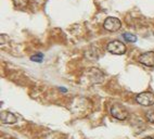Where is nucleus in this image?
Segmentation results:
<instances>
[{"label":"nucleus","mask_w":154,"mask_h":139,"mask_svg":"<svg viewBox=\"0 0 154 139\" xmlns=\"http://www.w3.org/2000/svg\"><path fill=\"white\" fill-rule=\"evenodd\" d=\"M103 27H104L105 31L111 32V33L117 32L122 27V22L121 20H119L117 17H109L105 19L104 23H103Z\"/></svg>","instance_id":"obj_3"},{"label":"nucleus","mask_w":154,"mask_h":139,"mask_svg":"<svg viewBox=\"0 0 154 139\" xmlns=\"http://www.w3.org/2000/svg\"><path fill=\"white\" fill-rule=\"evenodd\" d=\"M14 6L17 8H25L28 5V0H12Z\"/></svg>","instance_id":"obj_8"},{"label":"nucleus","mask_w":154,"mask_h":139,"mask_svg":"<svg viewBox=\"0 0 154 139\" xmlns=\"http://www.w3.org/2000/svg\"><path fill=\"white\" fill-rule=\"evenodd\" d=\"M123 37H124L125 40L128 42H137V36L134 35V34H131V33H124L123 34Z\"/></svg>","instance_id":"obj_7"},{"label":"nucleus","mask_w":154,"mask_h":139,"mask_svg":"<svg viewBox=\"0 0 154 139\" xmlns=\"http://www.w3.org/2000/svg\"><path fill=\"white\" fill-rule=\"evenodd\" d=\"M0 119H1V123H2V124H14V123H17V117L15 116L13 113H11V112H9V111L1 112Z\"/></svg>","instance_id":"obj_6"},{"label":"nucleus","mask_w":154,"mask_h":139,"mask_svg":"<svg viewBox=\"0 0 154 139\" xmlns=\"http://www.w3.org/2000/svg\"><path fill=\"white\" fill-rule=\"evenodd\" d=\"M146 120H148L149 122L153 123V124H154V109H151V110H149V111L146 112Z\"/></svg>","instance_id":"obj_10"},{"label":"nucleus","mask_w":154,"mask_h":139,"mask_svg":"<svg viewBox=\"0 0 154 139\" xmlns=\"http://www.w3.org/2000/svg\"><path fill=\"white\" fill-rule=\"evenodd\" d=\"M106 49L110 53L116 54V56H122V54H124L127 50L125 44H123V42H119V40H113V42H109Z\"/></svg>","instance_id":"obj_2"},{"label":"nucleus","mask_w":154,"mask_h":139,"mask_svg":"<svg viewBox=\"0 0 154 139\" xmlns=\"http://www.w3.org/2000/svg\"><path fill=\"white\" fill-rule=\"evenodd\" d=\"M143 139H154V138H152V137H146V138H143Z\"/></svg>","instance_id":"obj_12"},{"label":"nucleus","mask_w":154,"mask_h":139,"mask_svg":"<svg viewBox=\"0 0 154 139\" xmlns=\"http://www.w3.org/2000/svg\"><path fill=\"white\" fill-rule=\"evenodd\" d=\"M136 101L143 107H151L154 104V94L150 91L141 92L136 97Z\"/></svg>","instance_id":"obj_4"},{"label":"nucleus","mask_w":154,"mask_h":139,"mask_svg":"<svg viewBox=\"0 0 154 139\" xmlns=\"http://www.w3.org/2000/svg\"><path fill=\"white\" fill-rule=\"evenodd\" d=\"M60 90H61V91H64V92H66V88H62V87H61V88H60Z\"/></svg>","instance_id":"obj_11"},{"label":"nucleus","mask_w":154,"mask_h":139,"mask_svg":"<svg viewBox=\"0 0 154 139\" xmlns=\"http://www.w3.org/2000/svg\"><path fill=\"white\" fill-rule=\"evenodd\" d=\"M110 111H111V115H112L114 119H116V120L124 121L129 116V113L127 111V109L122 106V104H119V103L113 104V106L111 107Z\"/></svg>","instance_id":"obj_1"},{"label":"nucleus","mask_w":154,"mask_h":139,"mask_svg":"<svg viewBox=\"0 0 154 139\" xmlns=\"http://www.w3.org/2000/svg\"><path fill=\"white\" fill-rule=\"evenodd\" d=\"M30 60L34 62H42V60H44V54H42V52H38L36 53V54H34V56L30 57Z\"/></svg>","instance_id":"obj_9"},{"label":"nucleus","mask_w":154,"mask_h":139,"mask_svg":"<svg viewBox=\"0 0 154 139\" xmlns=\"http://www.w3.org/2000/svg\"><path fill=\"white\" fill-rule=\"evenodd\" d=\"M139 62L143 65L149 67H154V52L153 51H148V52L142 53L139 57Z\"/></svg>","instance_id":"obj_5"}]
</instances>
